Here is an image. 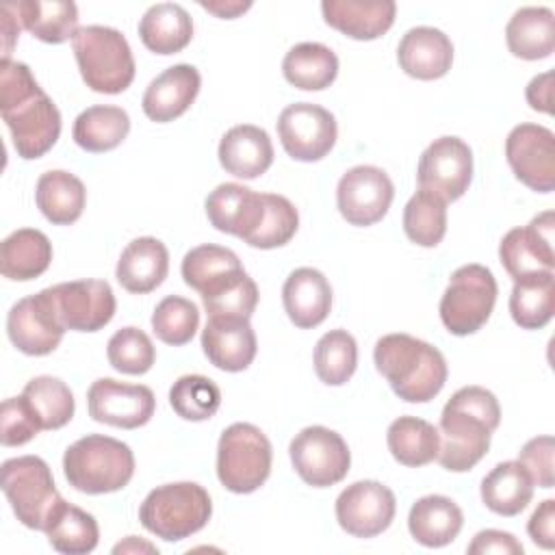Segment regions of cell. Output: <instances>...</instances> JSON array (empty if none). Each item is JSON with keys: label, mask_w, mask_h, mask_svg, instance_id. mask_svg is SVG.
<instances>
[{"label": "cell", "mask_w": 555, "mask_h": 555, "mask_svg": "<svg viewBox=\"0 0 555 555\" xmlns=\"http://www.w3.org/2000/svg\"><path fill=\"white\" fill-rule=\"evenodd\" d=\"M295 473L312 488L343 481L351 466V453L340 434L323 425L304 427L288 447Z\"/></svg>", "instance_id": "10"}, {"label": "cell", "mask_w": 555, "mask_h": 555, "mask_svg": "<svg viewBox=\"0 0 555 555\" xmlns=\"http://www.w3.org/2000/svg\"><path fill=\"white\" fill-rule=\"evenodd\" d=\"M282 72L293 87L301 91H321L336 80L338 56L323 43L304 41L286 52Z\"/></svg>", "instance_id": "36"}, {"label": "cell", "mask_w": 555, "mask_h": 555, "mask_svg": "<svg viewBox=\"0 0 555 555\" xmlns=\"http://www.w3.org/2000/svg\"><path fill=\"white\" fill-rule=\"evenodd\" d=\"M501 408L496 397L481 386H464L444 403L438 425V462L451 473L470 470L490 449L499 427Z\"/></svg>", "instance_id": "2"}, {"label": "cell", "mask_w": 555, "mask_h": 555, "mask_svg": "<svg viewBox=\"0 0 555 555\" xmlns=\"http://www.w3.org/2000/svg\"><path fill=\"white\" fill-rule=\"evenodd\" d=\"M496 293L499 286L488 267L470 262L455 269L440 299L442 325L455 336L475 334L490 319Z\"/></svg>", "instance_id": "9"}, {"label": "cell", "mask_w": 555, "mask_h": 555, "mask_svg": "<svg viewBox=\"0 0 555 555\" xmlns=\"http://www.w3.org/2000/svg\"><path fill=\"white\" fill-rule=\"evenodd\" d=\"M555 312V275L538 271L514 280L509 295V314L522 330L544 327Z\"/></svg>", "instance_id": "35"}, {"label": "cell", "mask_w": 555, "mask_h": 555, "mask_svg": "<svg viewBox=\"0 0 555 555\" xmlns=\"http://www.w3.org/2000/svg\"><path fill=\"white\" fill-rule=\"evenodd\" d=\"M533 499V481L518 460L496 464L481 481L483 505L499 516L520 514Z\"/></svg>", "instance_id": "33"}, {"label": "cell", "mask_w": 555, "mask_h": 555, "mask_svg": "<svg viewBox=\"0 0 555 555\" xmlns=\"http://www.w3.org/2000/svg\"><path fill=\"white\" fill-rule=\"evenodd\" d=\"M202 349L217 369L238 373L254 362L258 343L247 319L212 317L202 330Z\"/></svg>", "instance_id": "22"}, {"label": "cell", "mask_w": 555, "mask_h": 555, "mask_svg": "<svg viewBox=\"0 0 555 555\" xmlns=\"http://www.w3.org/2000/svg\"><path fill=\"white\" fill-rule=\"evenodd\" d=\"M553 230L555 215L544 210L529 221L525 228H512L499 245V258L512 280L538 273L553 271L555 251H553Z\"/></svg>", "instance_id": "18"}, {"label": "cell", "mask_w": 555, "mask_h": 555, "mask_svg": "<svg viewBox=\"0 0 555 555\" xmlns=\"http://www.w3.org/2000/svg\"><path fill=\"white\" fill-rule=\"evenodd\" d=\"M527 531H529V538L551 551L555 546V501L553 499H544L535 512L531 514L529 522H527Z\"/></svg>", "instance_id": "52"}, {"label": "cell", "mask_w": 555, "mask_h": 555, "mask_svg": "<svg viewBox=\"0 0 555 555\" xmlns=\"http://www.w3.org/2000/svg\"><path fill=\"white\" fill-rule=\"evenodd\" d=\"M63 473L78 492L108 494L128 486L134 475V455L117 438L89 434L67 447Z\"/></svg>", "instance_id": "4"}, {"label": "cell", "mask_w": 555, "mask_h": 555, "mask_svg": "<svg viewBox=\"0 0 555 555\" xmlns=\"http://www.w3.org/2000/svg\"><path fill=\"white\" fill-rule=\"evenodd\" d=\"M169 271V251L163 241L141 236L126 245L117 260V282L134 295H145L158 288Z\"/></svg>", "instance_id": "27"}, {"label": "cell", "mask_w": 555, "mask_h": 555, "mask_svg": "<svg viewBox=\"0 0 555 555\" xmlns=\"http://www.w3.org/2000/svg\"><path fill=\"white\" fill-rule=\"evenodd\" d=\"M399 67L416 80L442 78L453 63L451 39L431 26L410 28L397 48Z\"/></svg>", "instance_id": "24"}, {"label": "cell", "mask_w": 555, "mask_h": 555, "mask_svg": "<svg viewBox=\"0 0 555 555\" xmlns=\"http://www.w3.org/2000/svg\"><path fill=\"white\" fill-rule=\"evenodd\" d=\"M505 158L514 176L538 193L555 189V134L540 124H518L505 139Z\"/></svg>", "instance_id": "15"}, {"label": "cell", "mask_w": 555, "mask_h": 555, "mask_svg": "<svg viewBox=\"0 0 555 555\" xmlns=\"http://www.w3.org/2000/svg\"><path fill=\"white\" fill-rule=\"evenodd\" d=\"M65 330L52 286L20 299L7 314V334L26 356L52 353L61 345Z\"/></svg>", "instance_id": "11"}, {"label": "cell", "mask_w": 555, "mask_h": 555, "mask_svg": "<svg viewBox=\"0 0 555 555\" xmlns=\"http://www.w3.org/2000/svg\"><path fill=\"white\" fill-rule=\"evenodd\" d=\"M0 15H2V61H11V52H13V46H15L17 37H20V26L22 24L15 15L13 2L2 4Z\"/></svg>", "instance_id": "54"}, {"label": "cell", "mask_w": 555, "mask_h": 555, "mask_svg": "<svg viewBox=\"0 0 555 555\" xmlns=\"http://www.w3.org/2000/svg\"><path fill=\"white\" fill-rule=\"evenodd\" d=\"M0 113L17 156L26 160L43 156L59 141L61 113L26 63H0Z\"/></svg>", "instance_id": "1"}, {"label": "cell", "mask_w": 555, "mask_h": 555, "mask_svg": "<svg viewBox=\"0 0 555 555\" xmlns=\"http://www.w3.org/2000/svg\"><path fill=\"white\" fill-rule=\"evenodd\" d=\"M375 369L392 392L408 403L431 401L447 382L444 356L429 343L410 334H386L375 343Z\"/></svg>", "instance_id": "3"}, {"label": "cell", "mask_w": 555, "mask_h": 555, "mask_svg": "<svg viewBox=\"0 0 555 555\" xmlns=\"http://www.w3.org/2000/svg\"><path fill=\"white\" fill-rule=\"evenodd\" d=\"M141 551H145V553H158V548H156L154 544L143 542V540H137L134 535H128L124 542H119V544L113 548L115 555H117V553H141Z\"/></svg>", "instance_id": "56"}, {"label": "cell", "mask_w": 555, "mask_h": 555, "mask_svg": "<svg viewBox=\"0 0 555 555\" xmlns=\"http://www.w3.org/2000/svg\"><path fill=\"white\" fill-rule=\"evenodd\" d=\"M139 37L154 54H176L191 43L193 20L184 7L176 2H158L143 13Z\"/></svg>", "instance_id": "29"}, {"label": "cell", "mask_w": 555, "mask_h": 555, "mask_svg": "<svg viewBox=\"0 0 555 555\" xmlns=\"http://www.w3.org/2000/svg\"><path fill=\"white\" fill-rule=\"evenodd\" d=\"M22 395L33 408L41 429H61L74 416V410H76L74 395L69 386L59 377H52V375L33 377L24 386Z\"/></svg>", "instance_id": "41"}, {"label": "cell", "mask_w": 555, "mask_h": 555, "mask_svg": "<svg viewBox=\"0 0 555 555\" xmlns=\"http://www.w3.org/2000/svg\"><path fill=\"white\" fill-rule=\"evenodd\" d=\"M130 132V117L121 106L95 104L82 111L72 128V137L78 147L102 154L121 145Z\"/></svg>", "instance_id": "37"}, {"label": "cell", "mask_w": 555, "mask_h": 555, "mask_svg": "<svg viewBox=\"0 0 555 555\" xmlns=\"http://www.w3.org/2000/svg\"><path fill=\"white\" fill-rule=\"evenodd\" d=\"M358 366V345L347 330H330L314 347L317 377L327 386H343Z\"/></svg>", "instance_id": "43"}, {"label": "cell", "mask_w": 555, "mask_h": 555, "mask_svg": "<svg viewBox=\"0 0 555 555\" xmlns=\"http://www.w3.org/2000/svg\"><path fill=\"white\" fill-rule=\"evenodd\" d=\"M525 95L533 111L551 115L553 113V72H544V74L531 78Z\"/></svg>", "instance_id": "53"}, {"label": "cell", "mask_w": 555, "mask_h": 555, "mask_svg": "<svg viewBox=\"0 0 555 555\" xmlns=\"http://www.w3.org/2000/svg\"><path fill=\"white\" fill-rule=\"evenodd\" d=\"M299 228V215L291 199L275 193H264V217L258 230L245 241L258 249H275L286 245Z\"/></svg>", "instance_id": "47"}, {"label": "cell", "mask_w": 555, "mask_h": 555, "mask_svg": "<svg viewBox=\"0 0 555 555\" xmlns=\"http://www.w3.org/2000/svg\"><path fill=\"white\" fill-rule=\"evenodd\" d=\"M271 442L251 423H232L219 436L217 477L234 494L256 492L271 473Z\"/></svg>", "instance_id": "7"}, {"label": "cell", "mask_w": 555, "mask_h": 555, "mask_svg": "<svg viewBox=\"0 0 555 555\" xmlns=\"http://www.w3.org/2000/svg\"><path fill=\"white\" fill-rule=\"evenodd\" d=\"M199 87L202 76L197 67L186 63L171 65L147 85L141 100L143 113L156 124L173 121L191 108Z\"/></svg>", "instance_id": "21"}, {"label": "cell", "mask_w": 555, "mask_h": 555, "mask_svg": "<svg viewBox=\"0 0 555 555\" xmlns=\"http://www.w3.org/2000/svg\"><path fill=\"white\" fill-rule=\"evenodd\" d=\"M89 416L121 429L145 425L156 410L154 392L143 384H124L113 377L95 379L87 390Z\"/></svg>", "instance_id": "17"}, {"label": "cell", "mask_w": 555, "mask_h": 555, "mask_svg": "<svg viewBox=\"0 0 555 555\" xmlns=\"http://www.w3.org/2000/svg\"><path fill=\"white\" fill-rule=\"evenodd\" d=\"M278 137L291 158L314 163L332 152L338 128L327 108L312 102H295L280 113Z\"/></svg>", "instance_id": "12"}, {"label": "cell", "mask_w": 555, "mask_h": 555, "mask_svg": "<svg viewBox=\"0 0 555 555\" xmlns=\"http://www.w3.org/2000/svg\"><path fill=\"white\" fill-rule=\"evenodd\" d=\"M405 236L421 247H436L447 234V202L418 189L403 208Z\"/></svg>", "instance_id": "42"}, {"label": "cell", "mask_w": 555, "mask_h": 555, "mask_svg": "<svg viewBox=\"0 0 555 555\" xmlns=\"http://www.w3.org/2000/svg\"><path fill=\"white\" fill-rule=\"evenodd\" d=\"M199 7L215 13L217 17H223V20H234L238 17L241 13H245L251 2H238V0H232V2H223V0H217V2H206V0H199Z\"/></svg>", "instance_id": "55"}, {"label": "cell", "mask_w": 555, "mask_h": 555, "mask_svg": "<svg viewBox=\"0 0 555 555\" xmlns=\"http://www.w3.org/2000/svg\"><path fill=\"white\" fill-rule=\"evenodd\" d=\"M52 262L50 238L35 228L11 232L0 247V271L15 282H28L48 271Z\"/></svg>", "instance_id": "31"}, {"label": "cell", "mask_w": 555, "mask_h": 555, "mask_svg": "<svg viewBox=\"0 0 555 555\" xmlns=\"http://www.w3.org/2000/svg\"><path fill=\"white\" fill-rule=\"evenodd\" d=\"M217 154L228 173L243 180H254L271 167L273 143L267 130L251 124H241L221 137Z\"/></svg>", "instance_id": "26"}, {"label": "cell", "mask_w": 555, "mask_h": 555, "mask_svg": "<svg viewBox=\"0 0 555 555\" xmlns=\"http://www.w3.org/2000/svg\"><path fill=\"white\" fill-rule=\"evenodd\" d=\"M20 24L43 43H63L78 30V7L67 0L13 2Z\"/></svg>", "instance_id": "34"}, {"label": "cell", "mask_w": 555, "mask_h": 555, "mask_svg": "<svg viewBox=\"0 0 555 555\" xmlns=\"http://www.w3.org/2000/svg\"><path fill=\"white\" fill-rule=\"evenodd\" d=\"M238 269H243L238 256L232 249L212 245V243L197 245L191 251H186L180 267L184 284L195 288L197 293H202L206 286H210L219 278Z\"/></svg>", "instance_id": "45"}, {"label": "cell", "mask_w": 555, "mask_h": 555, "mask_svg": "<svg viewBox=\"0 0 555 555\" xmlns=\"http://www.w3.org/2000/svg\"><path fill=\"white\" fill-rule=\"evenodd\" d=\"M169 405L184 421H208L221 405V390L206 375H182L169 390Z\"/></svg>", "instance_id": "44"}, {"label": "cell", "mask_w": 555, "mask_h": 555, "mask_svg": "<svg viewBox=\"0 0 555 555\" xmlns=\"http://www.w3.org/2000/svg\"><path fill=\"white\" fill-rule=\"evenodd\" d=\"M52 295L67 330L98 332L111 323L117 301L104 280H74L52 286Z\"/></svg>", "instance_id": "19"}, {"label": "cell", "mask_w": 555, "mask_h": 555, "mask_svg": "<svg viewBox=\"0 0 555 555\" xmlns=\"http://www.w3.org/2000/svg\"><path fill=\"white\" fill-rule=\"evenodd\" d=\"M43 533L48 535V542L54 551L65 555H85L91 553L98 546L100 529L95 518L61 499L50 514Z\"/></svg>", "instance_id": "38"}, {"label": "cell", "mask_w": 555, "mask_h": 555, "mask_svg": "<svg viewBox=\"0 0 555 555\" xmlns=\"http://www.w3.org/2000/svg\"><path fill=\"white\" fill-rule=\"evenodd\" d=\"M282 301L295 327L310 330L327 319L332 310V286L321 271L299 267L286 278L282 286Z\"/></svg>", "instance_id": "25"}, {"label": "cell", "mask_w": 555, "mask_h": 555, "mask_svg": "<svg viewBox=\"0 0 555 555\" xmlns=\"http://www.w3.org/2000/svg\"><path fill=\"white\" fill-rule=\"evenodd\" d=\"M464 516L455 501L442 494H427L412 503L408 514L410 535L429 548L451 544L462 531Z\"/></svg>", "instance_id": "28"}, {"label": "cell", "mask_w": 555, "mask_h": 555, "mask_svg": "<svg viewBox=\"0 0 555 555\" xmlns=\"http://www.w3.org/2000/svg\"><path fill=\"white\" fill-rule=\"evenodd\" d=\"M2 492L17 520L37 531L46 529L50 514L63 499L50 466L37 455H20L2 464Z\"/></svg>", "instance_id": "8"}, {"label": "cell", "mask_w": 555, "mask_h": 555, "mask_svg": "<svg viewBox=\"0 0 555 555\" xmlns=\"http://www.w3.org/2000/svg\"><path fill=\"white\" fill-rule=\"evenodd\" d=\"M35 202L50 223L69 225L82 215L87 191L82 180L74 173L52 169L39 176L35 186Z\"/></svg>", "instance_id": "32"}, {"label": "cell", "mask_w": 555, "mask_h": 555, "mask_svg": "<svg viewBox=\"0 0 555 555\" xmlns=\"http://www.w3.org/2000/svg\"><path fill=\"white\" fill-rule=\"evenodd\" d=\"M41 431V425L28 405L26 397H9L0 405V440L4 447L30 442Z\"/></svg>", "instance_id": "49"}, {"label": "cell", "mask_w": 555, "mask_h": 555, "mask_svg": "<svg viewBox=\"0 0 555 555\" xmlns=\"http://www.w3.org/2000/svg\"><path fill=\"white\" fill-rule=\"evenodd\" d=\"M106 356L115 371L126 375H143L152 369L156 360V349L143 330L128 325L111 336L106 345Z\"/></svg>", "instance_id": "48"}, {"label": "cell", "mask_w": 555, "mask_h": 555, "mask_svg": "<svg viewBox=\"0 0 555 555\" xmlns=\"http://www.w3.org/2000/svg\"><path fill=\"white\" fill-rule=\"evenodd\" d=\"M397 501L388 486L364 479L347 486L336 499V520L353 538H375L395 518Z\"/></svg>", "instance_id": "16"}, {"label": "cell", "mask_w": 555, "mask_h": 555, "mask_svg": "<svg viewBox=\"0 0 555 555\" xmlns=\"http://www.w3.org/2000/svg\"><path fill=\"white\" fill-rule=\"evenodd\" d=\"M206 215L219 232L247 241L264 217V193L223 182L206 197Z\"/></svg>", "instance_id": "20"}, {"label": "cell", "mask_w": 555, "mask_h": 555, "mask_svg": "<svg viewBox=\"0 0 555 555\" xmlns=\"http://www.w3.org/2000/svg\"><path fill=\"white\" fill-rule=\"evenodd\" d=\"M395 186L388 173L373 165H358L343 173L336 186V206L351 225L366 228L388 212Z\"/></svg>", "instance_id": "14"}, {"label": "cell", "mask_w": 555, "mask_h": 555, "mask_svg": "<svg viewBox=\"0 0 555 555\" xmlns=\"http://www.w3.org/2000/svg\"><path fill=\"white\" fill-rule=\"evenodd\" d=\"M505 41L514 56L525 61H540L555 50V17L548 7H522L507 26Z\"/></svg>", "instance_id": "30"}, {"label": "cell", "mask_w": 555, "mask_h": 555, "mask_svg": "<svg viewBox=\"0 0 555 555\" xmlns=\"http://www.w3.org/2000/svg\"><path fill=\"white\" fill-rule=\"evenodd\" d=\"M199 327L197 306L180 295H167L152 312V330L158 340L180 347L191 343Z\"/></svg>", "instance_id": "46"}, {"label": "cell", "mask_w": 555, "mask_h": 555, "mask_svg": "<svg viewBox=\"0 0 555 555\" xmlns=\"http://www.w3.org/2000/svg\"><path fill=\"white\" fill-rule=\"evenodd\" d=\"M416 180L444 202L460 199L473 180V152L460 137L434 139L421 154Z\"/></svg>", "instance_id": "13"}, {"label": "cell", "mask_w": 555, "mask_h": 555, "mask_svg": "<svg viewBox=\"0 0 555 555\" xmlns=\"http://www.w3.org/2000/svg\"><path fill=\"white\" fill-rule=\"evenodd\" d=\"M390 455L410 468L425 466L438 457L440 436L438 427L418 416H399L390 423L386 434Z\"/></svg>", "instance_id": "39"}, {"label": "cell", "mask_w": 555, "mask_h": 555, "mask_svg": "<svg viewBox=\"0 0 555 555\" xmlns=\"http://www.w3.org/2000/svg\"><path fill=\"white\" fill-rule=\"evenodd\" d=\"M202 304L206 308L208 319L212 317H232V319H251L258 306V286L247 275L245 269L232 271L202 293Z\"/></svg>", "instance_id": "40"}, {"label": "cell", "mask_w": 555, "mask_h": 555, "mask_svg": "<svg viewBox=\"0 0 555 555\" xmlns=\"http://www.w3.org/2000/svg\"><path fill=\"white\" fill-rule=\"evenodd\" d=\"M470 555H522V544L507 531H499V529H483L479 531L473 542L466 548Z\"/></svg>", "instance_id": "51"}, {"label": "cell", "mask_w": 555, "mask_h": 555, "mask_svg": "<svg viewBox=\"0 0 555 555\" xmlns=\"http://www.w3.org/2000/svg\"><path fill=\"white\" fill-rule=\"evenodd\" d=\"M85 85L95 93L115 95L134 80V56L126 37L111 26H82L72 39Z\"/></svg>", "instance_id": "5"}, {"label": "cell", "mask_w": 555, "mask_h": 555, "mask_svg": "<svg viewBox=\"0 0 555 555\" xmlns=\"http://www.w3.org/2000/svg\"><path fill=\"white\" fill-rule=\"evenodd\" d=\"M321 11L332 28L356 41H371L390 30L397 4L392 0H323Z\"/></svg>", "instance_id": "23"}, {"label": "cell", "mask_w": 555, "mask_h": 555, "mask_svg": "<svg viewBox=\"0 0 555 555\" xmlns=\"http://www.w3.org/2000/svg\"><path fill=\"white\" fill-rule=\"evenodd\" d=\"M555 442L553 436H535L518 453V462L527 468L533 486L553 488L555 486V468H553Z\"/></svg>", "instance_id": "50"}, {"label": "cell", "mask_w": 555, "mask_h": 555, "mask_svg": "<svg viewBox=\"0 0 555 555\" xmlns=\"http://www.w3.org/2000/svg\"><path fill=\"white\" fill-rule=\"evenodd\" d=\"M210 514V494L195 481L158 486L139 507L141 525L165 542H178L197 533L206 527Z\"/></svg>", "instance_id": "6"}]
</instances>
